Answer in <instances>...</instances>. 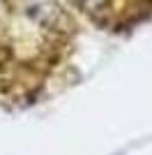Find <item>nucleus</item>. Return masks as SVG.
I'll list each match as a JSON object with an SVG mask.
<instances>
[{"label": "nucleus", "mask_w": 152, "mask_h": 155, "mask_svg": "<svg viewBox=\"0 0 152 155\" xmlns=\"http://www.w3.org/2000/svg\"><path fill=\"white\" fill-rule=\"evenodd\" d=\"M74 35L58 0H0V95L32 97L67 60Z\"/></svg>", "instance_id": "f257e3e1"}, {"label": "nucleus", "mask_w": 152, "mask_h": 155, "mask_svg": "<svg viewBox=\"0 0 152 155\" xmlns=\"http://www.w3.org/2000/svg\"><path fill=\"white\" fill-rule=\"evenodd\" d=\"M90 23L104 30H127L152 14V0H67Z\"/></svg>", "instance_id": "f03ea898"}]
</instances>
